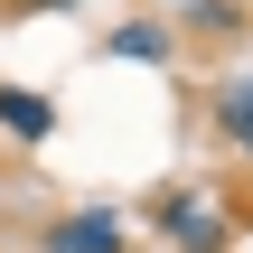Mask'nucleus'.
Here are the masks:
<instances>
[{
	"instance_id": "nucleus-1",
	"label": "nucleus",
	"mask_w": 253,
	"mask_h": 253,
	"mask_svg": "<svg viewBox=\"0 0 253 253\" xmlns=\"http://www.w3.org/2000/svg\"><path fill=\"white\" fill-rule=\"evenodd\" d=\"M160 225L178 235V253H225V244H235V216H225L207 188H178V197H160Z\"/></svg>"
},
{
	"instance_id": "nucleus-2",
	"label": "nucleus",
	"mask_w": 253,
	"mask_h": 253,
	"mask_svg": "<svg viewBox=\"0 0 253 253\" xmlns=\"http://www.w3.org/2000/svg\"><path fill=\"white\" fill-rule=\"evenodd\" d=\"M0 131H9L19 150H38V141H56V103H47L38 84H0Z\"/></svg>"
},
{
	"instance_id": "nucleus-3",
	"label": "nucleus",
	"mask_w": 253,
	"mask_h": 253,
	"mask_svg": "<svg viewBox=\"0 0 253 253\" xmlns=\"http://www.w3.org/2000/svg\"><path fill=\"white\" fill-rule=\"evenodd\" d=\"M103 56H122V66H169V56H178V28H169V19H122V28L103 38Z\"/></svg>"
},
{
	"instance_id": "nucleus-4",
	"label": "nucleus",
	"mask_w": 253,
	"mask_h": 253,
	"mask_svg": "<svg viewBox=\"0 0 253 253\" xmlns=\"http://www.w3.org/2000/svg\"><path fill=\"white\" fill-rule=\"evenodd\" d=\"M47 253H131V235H122V216H56Z\"/></svg>"
},
{
	"instance_id": "nucleus-5",
	"label": "nucleus",
	"mask_w": 253,
	"mask_h": 253,
	"mask_svg": "<svg viewBox=\"0 0 253 253\" xmlns=\"http://www.w3.org/2000/svg\"><path fill=\"white\" fill-rule=\"evenodd\" d=\"M207 122L225 131V150H244V160H253V75H225V84L207 94Z\"/></svg>"
},
{
	"instance_id": "nucleus-6",
	"label": "nucleus",
	"mask_w": 253,
	"mask_h": 253,
	"mask_svg": "<svg viewBox=\"0 0 253 253\" xmlns=\"http://www.w3.org/2000/svg\"><path fill=\"white\" fill-rule=\"evenodd\" d=\"M235 28H244V9H235V0H197L178 38H235Z\"/></svg>"
},
{
	"instance_id": "nucleus-7",
	"label": "nucleus",
	"mask_w": 253,
	"mask_h": 253,
	"mask_svg": "<svg viewBox=\"0 0 253 253\" xmlns=\"http://www.w3.org/2000/svg\"><path fill=\"white\" fill-rule=\"evenodd\" d=\"M244 225H253V197H244Z\"/></svg>"
}]
</instances>
